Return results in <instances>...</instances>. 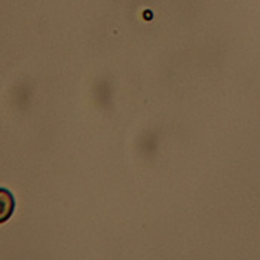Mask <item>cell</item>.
Segmentation results:
<instances>
[{"label":"cell","instance_id":"1","mask_svg":"<svg viewBox=\"0 0 260 260\" xmlns=\"http://www.w3.org/2000/svg\"><path fill=\"white\" fill-rule=\"evenodd\" d=\"M15 211V198L11 190L0 187V224L8 221Z\"/></svg>","mask_w":260,"mask_h":260}]
</instances>
